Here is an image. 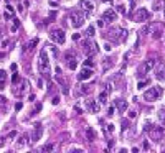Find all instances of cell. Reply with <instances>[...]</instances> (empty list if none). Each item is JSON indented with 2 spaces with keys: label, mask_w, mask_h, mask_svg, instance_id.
<instances>
[{
  "label": "cell",
  "mask_w": 165,
  "mask_h": 153,
  "mask_svg": "<svg viewBox=\"0 0 165 153\" xmlns=\"http://www.w3.org/2000/svg\"><path fill=\"white\" fill-rule=\"evenodd\" d=\"M38 71L43 78H50V59H48V53L46 50L40 51V56H38Z\"/></svg>",
  "instance_id": "6da1fadb"
},
{
  "label": "cell",
  "mask_w": 165,
  "mask_h": 153,
  "mask_svg": "<svg viewBox=\"0 0 165 153\" xmlns=\"http://www.w3.org/2000/svg\"><path fill=\"white\" fill-rule=\"evenodd\" d=\"M107 40H112L114 43H122L127 40V30H124V28H112L107 31L106 35Z\"/></svg>",
  "instance_id": "7a4b0ae2"
},
{
  "label": "cell",
  "mask_w": 165,
  "mask_h": 153,
  "mask_svg": "<svg viewBox=\"0 0 165 153\" xmlns=\"http://www.w3.org/2000/svg\"><path fill=\"white\" fill-rule=\"evenodd\" d=\"M70 21L73 28H81L84 25V21H86V13L81 12V10H74L70 15Z\"/></svg>",
  "instance_id": "3957f363"
},
{
  "label": "cell",
  "mask_w": 165,
  "mask_h": 153,
  "mask_svg": "<svg viewBox=\"0 0 165 153\" xmlns=\"http://www.w3.org/2000/svg\"><path fill=\"white\" fill-rule=\"evenodd\" d=\"M162 94H164L162 87H150V89H147V91L144 92V100H147V102H154V100L160 99Z\"/></svg>",
  "instance_id": "277c9868"
},
{
  "label": "cell",
  "mask_w": 165,
  "mask_h": 153,
  "mask_svg": "<svg viewBox=\"0 0 165 153\" xmlns=\"http://www.w3.org/2000/svg\"><path fill=\"white\" fill-rule=\"evenodd\" d=\"M50 40H51V41H55V43H58V45H63V43H65V40H66L65 31H63L61 28H53L51 31H50Z\"/></svg>",
  "instance_id": "5b68a950"
},
{
  "label": "cell",
  "mask_w": 165,
  "mask_h": 153,
  "mask_svg": "<svg viewBox=\"0 0 165 153\" xmlns=\"http://www.w3.org/2000/svg\"><path fill=\"white\" fill-rule=\"evenodd\" d=\"M78 9L81 10V12L86 13V17H88V15H91V13L94 12V4H93V2H89V0H79Z\"/></svg>",
  "instance_id": "8992f818"
},
{
  "label": "cell",
  "mask_w": 165,
  "mask_h": 153,
  "mask_svg": "<svg viewBox=\"0 0 165 153\" xmlns=\"http://www.w3.org/2000/svg\"><path fill=\"white\" fill-rule=\"evenodd\" d=\"M147 132H148V135H150V138H152L154 142H159L162 137H164V128L162 127H150Z\"/></svg>",
  "instance_id": "52a82bcc"
},
{
  "label": "cell",
  "mask_w": 165,
  "mask_h": 153,
  "mask_svg": "<svg viewBox=\"0 0 165 153\" xmlns=\"http://www.w3.org/2000/svg\"><path fill=\"white\" fill-rule=\"evenodd\" d=\"M65 59H66V64H68V68H70L71 71H74L78 68V59H76V56H74L73 53H66Z\"/></svg>",
  "instance_id": "ba28073f"
},
{
  "label": "cell",
  "mask_w": 165,
  "mask_h": 153,
  "mask_svg": "<svg viewBox=\"0 0 165 153\" xmlns=\"http://www.w3.org/2000/svg\"><path fill=\"white\" fill-rule=\"evenodd\" d=\"M148 17H150V13H148L147 9H137L136 15H134V20L136 21H145V20H148Z\"/></svg>",
  "instance_id": "9c48e42d"
},
{
  "label": "cell",
  "mask_w": 165,
  "mask_h": 153,
  "mask_svg": "<svg viewBox=\"0 0 165 153\" xmlns=\"http://www.w3.org/2000/svg\"><path fill=\"white\" fill-rule=\"evenodd\" d=\"M155 59L154 58H148L147 61L144 63V66L140 68V73H142V74H147V73H150V71L154 69V68H155Z\"/></svg>",
  "instance_id": "30bf717a"
},
{
  "label": "cell",
  "mask_w": 165,
  "mask_h": 153,
  "mask_svg": "<svg viewBox=\"0 0 165 153\" xmlns=\"http://www.w3.org/2000/svg\"><path fill=\"white\" fill-rule=\"evenodd\" d=\"M155 78L157 81L165 83V63H159V66L155 68Z\"/></svg>",
  "instance_id": "8fae6325"
},
{
  "label": "cell",
  "mask_w": 165,
  "mask_h": 153,
  "mask_svg": "<svg viewBox=\"0 0 165 153\" xmlns=\"http://www.w3.org/2000/svg\"><path fill=\"white\" fill-rule=\"evenodd\" d=\"M103 20L107 21V23H111V21H116V20H117V12H114L112 9H107L106 12L103 13Z\"/></svg>",
  "instance_id": "7c38bea8"
},
{
  "label": "cell",
  "mask_w": 165,
  "mask_h": 153,
  "mask_svg": "<svg viewBox=\"0 0 165 153\" xmlns=\"http://www.w3.org/2000/svg\"><path fill=\"white\" fill-rule=\"evenodd\" d=\"M91 76H93V68H88V66H84L81 71H79L78 79H79V81H86V79H91Z\"/></svg>",
  "instance_id": "4fadbf2b"
},
{
  "label": "cell",
  "mask_w": 165,
  "mask_h": 153,
  "mask_svg": "<svg viewBox=\"0 0 165 153\" xmlns=\"http://www.w3.org/2000/svg\"><path fill=\"white\" fill-rule=\"evenodd\" d=\"M148 31H150V35H152V38H160L162 36V25L160 23H157V25H152L148 26Z\"/></svg>",
  "instance_id": "5bb4252c"
},
{
  "label": "cell",
  "mask_w": 165,
  "mask_h": 153,
  "mask_svg": "<svg viewBox=\"0 0 165 153\" xmlns=\"http://www.w3.org/2000/svg\"><path fill=\"white\" fill-rule=\"evenodd\" d=\"M41 133H43V127H41L40 124H37L35 125V130H33V133H32V143H35V142L40 140Z\"/></svg>",
  "instance_id": "9a60e30c"
},
{
  "label": "cell",
  "mask_w": 165,
  "mask_h": 153,
  "mask_svg": "<svg viewBox=\"0 0 165 153\" xmlns=\"http://www.w3.org/2000/svg\"><path fill=\"white\" fill-rule=\"evenodd\" d=\"M82 48H84V51H86L88 54H94L96 51V43H93L91 40H88V41H82Z\"/></svg>",
  "instance_id": "2e32d148"
},
{
  "label": "cell",
  "mask_w": 165,
  "mask_h": 153,
  "mask_svg": "<svg viewBox=\"0 0 165 153\" xmlns=\"http://www.w3.org/2000/svg\"><path fill=\"white\" fill-rule=\"evenodd\" d=\"M86 107L89 109L91 112H94V114H98L99 112V109H101V104L98 102V100H86Z\"/></svg>",
  "instance_id": "e0dca14e"
},
{
  "label": "cell",
  "mask_w": 165,
  "mask_h": 153,
  "mask_svg": "<svg viewBox=\"0 0 165 153\" xmlns=\"http://www.w3.org/2000/svg\"><path fill=\"white\" fill-rule=\"evenodd\" d=\"M114 105H116V109H117L119 112H126V110H127V107H129L127 100H124V99H116Z\"/></svg>",
  "instance_id": "ac0fdd59"
},
{
  "label": "cell",
  "mask_w": 165,
  "mask_h": 153,
  "mask_svg": "<svg viewBox=\"0 0 165 153\" xmlns=\"http://www.w3.org/2000/svg\"><path fill=\"white\" fill-rule=\"evenodd\" d=\"M13 15H15V10H13V7H12V5H7V10H5V13H4L5 20H12Z\"/></svg>",
  "instance_id": "d6986e66"
},
{
  "label": "cell",
  "mask_w": 165,
  "mask_h": 153,
  "mask_svg": "<svg viewBox=\"0 0 165 153\" xmlns=\"http://www.w3.org/2000/svg\"><path fill=\"white\" fill-rule=\"evenodd\" d=\"M152 9L155 10V12H159V10H164L165 9V0H155L152 5Z\"/></svg>",
  "instance_id": "ffe728a7"
},
{
  "label": "cell",
  "mask_w": 165,
  "mask_h": 153,
  "mask_svg": "<svg viewBox=\"0 0 165 153\" xmlns=\"http://www.w3.org/2000/svg\"><path fill=\"white\" fill-rule=\"evenodd\" d=\"M107 95H109V92L103 91L101 94H99V97H98V102L99 104H107Z\"/></svg>",
  "instance_id": "44dd1931"
},
{
  "label": "cell",
  "mask_w": 165,
  "mask_h": 153,
  "mask_svg": "<svg viewBox=\"0 0 165 153\" xmlns=\"http://www.w3.org/2000/svg\"><path fill=\"white\" fill-rule=\"evenodd\" d=\"M5 81H7V73L4 69H0V89H4Z\"/></svg>",
  "instance_id": "7402d4cb"
},
{
  "label": "cell",
  "mask_w": 165,
  "mask_h": 153,
  "mask_svg": "<svg viewBox=\"0 0 165 153\" xmlns=\"http://www.w3.org/2000/svg\"><path fill=\"white\" fill-rule=\"evenodd\" d=\"M86 137H88V140L89 142L94 140V132H93V128H86Z\"/></svg>",
  "instance_id": "603a6c76"
},
{
  "label": "cell",
  "mask_w": 165,
  "mask_h": 153,
  "mask_svg": "<svg viewBox=\"0 0 165 153\" xmlns=\"http://www.w3.org/2000/svg\"><path fill=\"white\" fill-rule=\"evenodd\" d=\"M159 120H160L162 124H165V107L159 110Z\"/></svg>",
  "instance_id": "cb8c5ba5"
},
{
  "label": "cell",
  "mask_w": 165,
  "mask_h": 153,
  "mask_svg": "<svg viewBox=\"0 0 165 153\" xmlns=\"http://www.w3.org/2000/svg\"><path fill=\"white\" fill-rule=\"evenodd\" d=\"M28 86H30L28 81H22V92H20V94H25V92L28 91Z\"/></svg>",
  "instance_id": "d4e9b609"
},
{
  "label": "cell",
  "mask_w": 165,
  "mask_h": 153,
  "mask_svg": "<svg viewBox=\"0 0 165 153\" xmlns=\"http://www.w3.org/2000/svg\"><path fill=\"white\" fill-rule=\"evenodd\" d=\"M86 36H88V38H93V36H94V26H88Z\"/></svg>",
  "instance_id": "484cf974"
},
{
  "label": "cell",
  "mask_w": 165,
  "mask_h": 153,
  "mask_svg": "<svg viewBox=\"0 0 165 153\" xmlns=\"http://www.w3.org/2000/svg\"><path fill=\"white\" fill-rule=\"evenodd\" d=\"M25 140H27V135H22L20 138H18V142H16V147H18V148H20V147H23Z\"/></svg>",
  "instance_id": "4316f807"
},
{
  "label": "cell",
  "mask_w": 165,
  "mask_h": 153,
  "mask_svg": "<svg viewBox=\"0 0 165 153\" xmlns=\"http://www.w3.org/2000/svg\"><path fill=\"white\" fill-rule=\"evenodd\" d=\"M38 45V38H35V40H32V41L28 43V46H27V50H33L35 46Z\"/></svg>",
  "instance_id": "83f0119b"
},
{
  "label": "cell",
  "mask_w": 165,
  "mask_h": 153,
  "mask_svg": "<svg viewBox=\"0 0 165 153\" xmlns=\"http://www.w3.org/2000/svg\"><path fill=\"white\" fill-rule=\"evenodd\" d=\"M84 66H88V68H93V66H94V61H93V59H91V58H88L86 61H84Z\"/></svg>",
  "instance_id": "f1b7e54d"
},
{
  "label": "cell",
  "mask_w": 165,
  "mask_h": 153,
  "mask_svg": "<svg viewBox=\"0 0 165 153\" xmlns=\"http://www.w3.org/2000/svg\"><path fill=\"white\" fill-rule=\"evenodd\" d=\"M55 148V145L53 143H50V145H45V147H43V150H45V152H51V150Z\"/></svg>",
  "instance_id": "f546056e"
},
{
  "label": "cell",
  "mask_w": 165,
  "mask_h": 153,
  "mask_svg": "<svg viewBox=\"0 0 165 153\" xmlns=\"http://www.w3.org/2000/svg\"><path fill=\"white\" fill-rule=\"evenodd\" d=\"M147 84H148V81H140V83L137 84V87H139V89H144V87L147 86Z\"/></svg>",
  "instance_id": "4dcf8cb0"
},
{
  "label": "cell",
  "mask_w": 165,
  "mask_h": 153,
  "mask_svg": "<svg viewBox=\"0 0 165 153\" xmlns=\"http://www.w3.org/2000/svg\"><path fill=\"white\" fill-rule=\"evenodd\" d=\"M4 105H7V99L4 95H0V107H4Z\"/></svg>",
  "instance_id": "1f68e13d"
},
{
  "label": "cell",
  "mask_w": 165,
  "mask_h": 153,
  "mask_svg": "<svg viewBox=\"0 0 165 153\" xmlns=\"http://www.w3.org/2000/svg\"><path fill=\"white\" fill-rule=\"evenodd\" d=\"M111 64H112V63H111V59H106V64H104V69H109V68H111Z\"/></svg>",
  "instance_id": "d6a6232c"
},
{
  "label": "cell",
  "mask_w": 165,
  "mask_h": 153,
  "mask_svg": "<svg viewBox=\"0 0 165 153\" xmlns=\"http://www.w3.org/2000/svg\"><path fill=\"white\" fill-rule=\"evenodd\" d=\"M114 112H116V105H114V107H109V112H107V115H114Z\"/></svg>",
  "instance_id": "836d02e7"
},
{
  "label": "cell",
  "mask_w": 165,
  "mask_h": 153,
  "mask_svg": "<svg viewBox=\"0 0 165 153\" xmlns=\"http://www.w3.org/2000/svg\"><path fill=\"white\" fill-rule=\"evenodd\" d=\"M136 117H137V112H134V110L129 112V119H136Z\"/></svg>",
  "instance_id": "e575fe53"
},
{
  "label": "cell",
  "mask_w": 165,
  "mask_h": 153,
  "mask_svg": "<svg viewBox=\"0 0 165 153\" xmlns=\"http://www.w3.org/2000/svg\"><path fill=\"white\" fill-rule=\"evenodd\" d=\"M117 12H119V13H124V12H126V9H124V5H119V7H117Z\"/></svg>",
  "instance_id": "d590c367"
},
{
  "label": "cell",
  "mask_w": 165,
  "mask_h": 153,
  "mask_svg": "<svg viewBox=\"0 0 165 153\" xmlns=\"http://www.w3.org/2000/svg\"><path fill=\"white\" fill-rule=\"evenodd\" d=\"M104 23H106V21H104L103 18H101V20L98 21V26H99V28H103V26H104Z\"/></svg>",
  "instance_id": "8d00e7d4"
},
{
  "label": "cell",
  "mask_w": 165,
  "mask_h": 153,
  "mask_svg": "<svg viewBox=\"0 0 165 153\" xmlns=\"http://www.w3.org/2000/svg\"><path fill=\"white\" fill-rule=\"evenodd\" d=\"M107 132H114V125H112V124L107 125Z\"/></svg>",
  "instance_id": "74e56055"
},
{
  "label": "cell",
  "mask_w": 165,
  "mask_h": 153,
  "mask_svg": "<svg viewBox=\"0 0 165 153\" xmlns=\"http://www.w3.org/2000/svg\"><path fill=\"white\" fill-rule=\"evenodd\" d=\"M22 107H23V105H22V102H18V104L15 105V110H22Z\"/></svg>",
  "instance_id": "f35d334b"
},
{
  "label": "cell",
  "mask_w": 165,
  "mask_h": 153,
  "mask_svg": "<svg viewBox=\"0 0 165 153\" xmlns=\"http://www.w3.org/2000/svg\"><path fill=\"white\" fill-rule=\"evenodd\" d=\"M8 45H10V41H8V40H5V41L4 43H2V48H7V46Z\"/></svg>",
  "instance_id": "ab89813d"
},
{
  "label": "cell",
  "mask_w": 165,
  "mask_h": 153,
  "mask_svg": "<svg viewBox=\"0 0 165 153\" xmlns=\"http://www.w3.org/2000/svg\"><path fill=\"white\" fill-rule=\"evenodd\" d=\"M12 81H13V83H18V74H13Z\"/></svg>",
  "instance_id": "60d3db41"
},
{
  "label": "cell",
  "mask_w": 165,
  "mask_h": 153,
  "mask_svg": "<svg viewBox=\"0 0 165 153\" xmlns=\"http://www.w3.org/2000/svg\"><path fill=\"white\" fill-rule=\"evenodd\" d=\"M13 137H16V132H10V133H8V138H13Z\"/></svg>",
  "instance_id": "b9f144b4"
},
{
  "label": "cell",
  "mask_w": 165,
  "mask_h": 153,
  "mask_svg": "<svg viewBox=\"0 0 165 153\" xmlns=\"http://www.w3.org/2000/svg\"><path fill=\"white\" fill-rule=\"evenodd\" d=\"M104 50H106V51H111L112 48H111V45H104Z\"/></svg>",
  "instance_id": "7bdbcfd3"
},
{
  "label": "cell",
  "mask_w": 165,
  "mask_h": 153,
  "mask_svg": "<svg viewBox=\"0 0 165 153\" xmlns=\"http://www.w3.org/2000/svg\"><path fill=\"white\" fill-rule=\"evenodd\" d=\"M58 102H60V97H53V104H55V105H56Z\"/></svg>",
  "instance_id": "ee69618b"
},
{
  "label": "cell",
  "mask_w": 165,
  "mask_h": 153,
  "mask_svg": "<svg viewBox=\"0 0 165 153\" xmlns=\"http://www.w3.org/2000/svg\"><path fill=\"white\" fill-rule=\"evenodd\" d=\"M74 110L78 112V114H81V112H82V110H81V107H78V105H76V107H74Z\"/></svg>",
  "instance_id": "f6af8a7d"
},
{
  "label": "cell",
  "mask_w": 165,
  "mask_h": 153,
  "mask_svg": "<svg viewBox=\"0 0 165 153\" xmlns=\"http://www.w3.org/2000/svg\"><path fill=\"white\" fill-rule=\"evenodd\" d=\"M0 36H2V28H0Z\"/></svg>",
  "instance_id": "bcb514c9"
},
{
  "label": "cell",
  "mask_w": 165,
  "mask_h": 153,
  "mask_svg": "<svg viewBox=\"0 0 165 153\" xmlns=\"http://www.w3.org/2000/svg\"><path fill=\"white\" fill-rule=\"evenodd\" d=\"M164 15H165V9H164Z\"/></svg>",
  "instance_id": "7dc6e473"
}]
</instances>
